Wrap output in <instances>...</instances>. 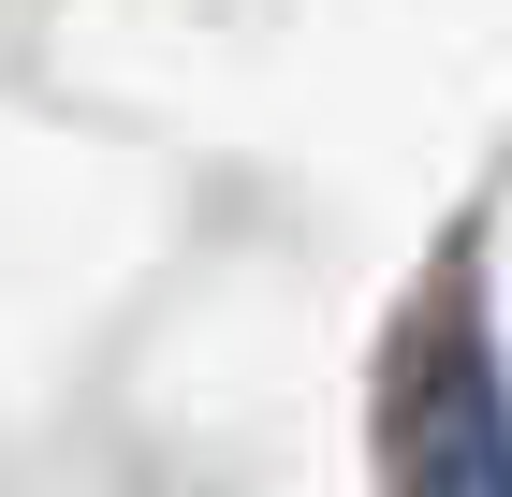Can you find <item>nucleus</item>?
Wrapping results in <instances>:
<instances>
[{
  "label": "nucleus",
  "instance_id": "f257e3e1",
  "mask_svg": "<svg viewBox=\"0 0 512 497\" xmlns=\"http://www.w3.org/2000/svg\"><path fill=\"white\" fill-rule=\"evenodd\" d=\"M366 439H381V497H512V366H498V307H483L469 234H439V264L381 322Z\"/></svg>",
  "mask_w": 512,
  "mask_h": 497
}]
</instances>
